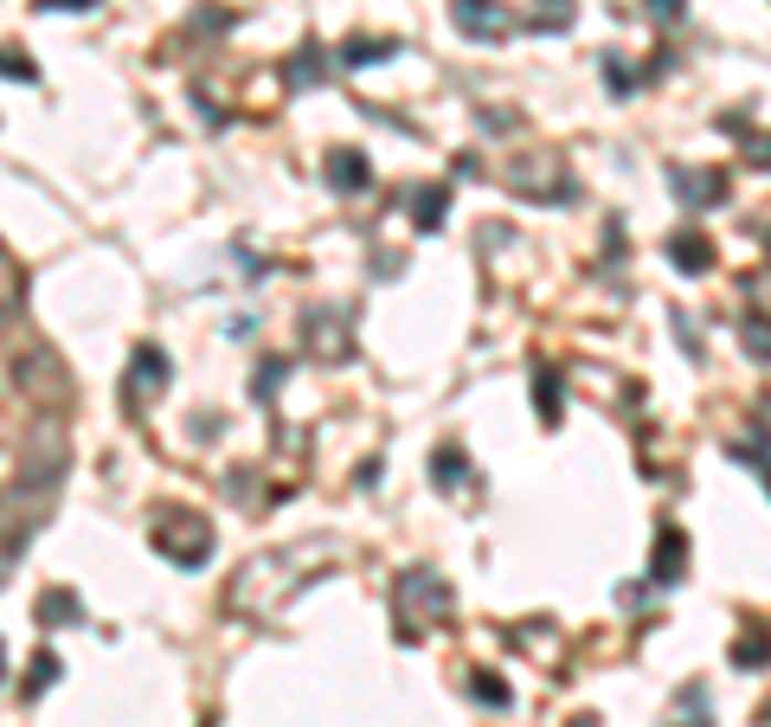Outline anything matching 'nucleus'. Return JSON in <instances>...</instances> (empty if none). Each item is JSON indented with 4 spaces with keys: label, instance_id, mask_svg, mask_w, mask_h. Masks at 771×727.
<instances>
[{
    "label": "nucleus",
    "instance_id": "f8f14e48",
    "mask_svg": "<svg viewBox=\"0 0 771 727\" xmlns=\"http://www.w3.org/2000/svg\"><path fill=\"white\" fill-rule=\"evenodd\" d=\"M572 26V0H534V33H566Z\"/></svg>",
    "mask_w": 771,
    "mask_h": 727
},
{
    "label": "nucleus",
    "instance_id": "9b49d317",
    "mask_svg": "<svg viewBox=\"0 0 771 727\" xmlns=\"http://www.w3.org/2000/svg\"><path fill=\"white\" fill-rule=\"evenodd\" d=\"M411 206H418V213H411V220H418V232H438L443 226V206H450V193H443V188H418V193H411Z\"/></svg>",
    "mask_w": 771,
    "mask_h": 727
},
{
    "label": "nucleus",
    "instance_id": "aec40b11",
    "mask_svg": "<svg viewBox=\"0 0 771 727\" xmlns=\"http://www.w3.org/2000/svg\"><path fill=\"white\" fill-rule=\"evenodd\" d=\"M52 676H58V656H39V663H33V689H45Z\"/></svg>",
    "mask_w": 771,
    "mask_h": 727
},
{
    "label": "nucleus",
    "instance_id": "4be33fe9",
    "mask_svg": "<svg viewBox=\"0 0 771 727\" xmlns=\"http://www.w3.org/2000/svg\"><path fill=\"white\" fill-rule=\"evenodd\" d=\"M7 77H26V84H33V65H26V58H20V52H7Z\"/></svg>",
    "mask_w": 771,
    "mask_h": 727
},
{
    "label": "nucleus",
    "instance_id": "39448f33",
    "mask_svg": "<svg viewBox=\"0 0 771 727\" xmlns=\"http://www.w3.org/2000/svg\"><path fill=\"white\" fill-rule=\"evenodd\" d=\"M309 348L315 354H347V322H341V309H309Z\"/></svg>",
    "mask_w": 771,
    "mask_h": 727
},
{
    "label": "nucleus",
    "instance_id": "4468645a",
    "mask_svg": "<svg viewBox=\"0 0 771 727\" xmlns=\"http://www.w3.org/2000/svg\"><path fill=\"white\" fill-rule=\"evenodd\" d=\"M534 399H540V419L559 425V374H553V367H540V374H534Z\"/></svg>",
    "mask_w": 771,
    "mask_h": 727
},
{
    "label": "nucleus",
    "instance_id": "f257e3e1",
    "mask_svg": "<svg viewBox=\"0 0 771 727\" xmlns=\"http://www.w3.org/2000/svg\"><path fill=\"white\" fill-rule=\"evenodd\" d=\"M393 606H399V624H405V638L418 631V606L438 618L443 606H450V586H443L438 574H425V567H411V574H399V586H393Z\"/></svg>",
    "mask_w": 771,
    "mask_h": 727
},
{
    "label": "nucleus",
    "instance_id": "6ab92c4d",
    "mask_svg": "<svg viewBox=\"0 0 771 727\" xmlns=\"http://www.w3.org/2000/svg\"><path fill=\"white\" fill-rule=\"evenodd\" d=\"M643 7H650V20H662V26L682 20V0H643Z\"/></svg>",
    "mask_w": 771,
    "mask_h": 727
},
{
    "label": "nucleus",
    "instance_id": "412c9836",
    "mask_svg": "<svg viewBox=\"0 0 771 727\" xmlns=\"http://www.w3.org/2000/svg\"><path fill=\"white\" fill-rule=\"evenodd\" d=\"M45 13H84V7H97V0H39Z\"/></svg>",
    "mask_w": 771,
    "mask_h": 727
},
{
    "label": "nucleus",
    "instance_id": "a211bd4d",
    "mask_svg": "<svg viewBox=\"0 0 771 727\" xmlns=\"http://www.w3.org/2000/svg\"><path fill=\"white\" fill-rule=\"evenodd\" d=\"M431 477H438V483H463V451H438V458H431Z\"/></svg>",
    "mask_w": 771,
    "mask_h": 727
},
{
    "label": "nucleus",
    "instance_id": "9d476101",
    "mask_svg": "<svg viewBox=\"0 0 771 727\" xmlns=\"http://www.w3.org/2000/svg\"><path fill=\"white\" fill-rule=\"evenodd\" d=\"M682 579V528H662L656 541V586H675Z\"/></svg>",
    "mask_w": 771,
    "mask_h": 727
},
{
    "label": "nucleus",
    "instance_id": "1a4fd4ad",
    "mask_svg": "<svg viewBox=\"0 0 771 727\" xmlns=\"http://www.w3.org/2000/svg\"><path fill=\"white\" fill-rule=\"evenodd\" d=\"M393 52H399V39H347V45H341V65L361 72V65H379V58H393Z\"/></svg>",
    "mask_w": 771,
    "mask_h": 727
},
{
    "label": "nucleus",
    "instance_id": "20e7f679",
    "mask_svg": "<svg viewBox=\"0 0 771 727\" xmlns=\"http://www.w3.org/2000/svg\"><path fill=\"white\" fill-rule=\"evenodd\" d=\"M161 386H168V354H161V348H136V367H129V381H122V399L142 406L148 393H161Z\"/></svg>",
    "mask_w": 771,
    "mask_h": 727
},
{
    "label": "nucleus",
    "instance_id": "ddd939ff",
    "mask_svg": "<svg viewBox=\"0 0 771 727\" xmlns=\"http://www.w3.org/2000/svg\"><path fill=\"white\" fill-rule=\"evenodd\" d=\"M322 72H329V58H322L315 45H302V52H296V65H290V90H309Z\"/></svg>",
    "mask_w": 771,
    "mask_h": 727
},
{
    "label": "nucleus",
    "instance_id": "423d86ee",
    "mask_svg": "<svg viewBox=\"0 0 771 727\" xmlns=\"http://www.w3.org/2000/svg\"><path fill=\"white\" fill-rule=\"evenodd\" d=\"M668 188L682 193L688 206H714V200H727V174H688V168H675Z\"/></svg>",
    "mask_w": 771,
    "mask_h": 727
},
{
    "label": "nucleus",
    "instance_id": "f3484780",
    "mask_svg": "<svg viewBox=\"0 0 771 727\" xmlns=\"http://www.w3.org/2000/svg\"><path fill=\"white\" fill-rule=\"evenodd\" d=\"M765 656H771L765 631H752V638H739V644H733V663H765Z\"/></svg>",
    "mask_w": 771,
    "mask_h": 727
},
{
    "label": "nucleus",
    "instance_id": "f03ea898",
    "mask_svg": "<svg viewBox=\"0 0 771 727\" xmlns=\"http://www.w3.org/2000/svg\"><path fill=\"white\" fill-rule=\"evenodd\" d=\"M450 26L463 39H508V7L502 0H450Z\"/></svg>",
    "mask_w": 771,
    "mask_h": 727
},
{
    "label": "nucleus",
    "instance_id": "0eeeda50",
    "mask_svg": "<svg viewBox=\"0 0 771 727\" xmlns=\"http://www.w3.org/2000/svg\"><path fill=\"white\" fill-rule=\"evenodd\" d=\"M668 258H675V270H688V277H700V270L714 265V245H707L700 232H675V238H668Z\"/></svg>",
    "mask_w": 771,
    "mask_h": 727
},
{
    "label": "nucleus",
    "instance_id": "2eb2a0df",
    "mask_svg": "<svg viewBox=\"0 0 771 727\" xmlns=\"http://www.w3.org/2000/svg\"><path fill=\"white\" fill-rule=\"evenodd\" d=\"M739 342L752 348L759 361H771V322L765 316H739Z\"/></svg>",
    "mask_w": 771,
    "mask_h": 727
},
{
    "label": "nucleus",
    "instance_id": "dca6fc26",
    "mask_svg": "<svg viewBox=\"0 0 771 727\" xmlns=\"http://www.w3.org/2000/svg\"><path fill=\"white\" fill-rule=\"evenodd\" d=\"M39 618H45V624H58V618H84V606H77V592H45V599H39Z\"/></svg>",
    "mask_w": 771,
    "mask_h": 727
},
{
    "label": "nucleus",
    "instance_id": "6e6552de",
    "mask_svg": "<svg viewBox=\"0 0 771 727\" xmlns=\"http://www.w3.org/2000/svg\"><path fill=\"white\" fill-rule=\"evenodd\" d=\"M329 188H341V193H361V188H367V154H354V149L329 154Z\"/></svg>",
    "mask_w": 771,
    "mask_h": 727
},
{
    "label": "nucleus",
    "instance_id": "7ed1b4c3",
    "mask_svg": "<svg viewBox=\"0 0 771 727\" xmlns=\"http://www.w3.org/2000/svg\"><path fill=\"white\" fill-rule=\"evenodd\" d=\"M161 554L168 560H181V567H206V554H213V528L200 522V515H181V528H161Z\"/></svg>",
    "mask_w": 771,
    "mask_h": 727
}]
</instances>
